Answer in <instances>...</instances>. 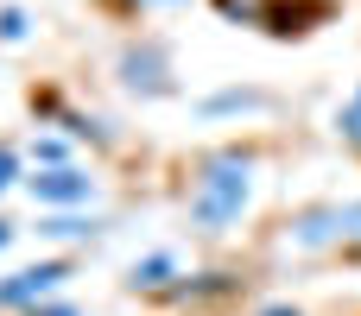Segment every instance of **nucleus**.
<instances>
[{"label":"nucleus","mask_w":361,"mask_h":316,"mask_svg":"<svg viewBox=\"0 0 361 316\" xmlns=\"http://www.w3.org/2000/svg\"><path fill=\"white\" fill-rule=\"evenodd\" d=\"M0 38H6V44L25 38V13H19V6H0Z\"/></svg>","instance_id":"obj_9"},{"label":"nucleus","mask_w":361,"mask_h":316,"mask_svg":"<svg viewBox=\"0 0 361 316\" xmlns=\"http://www.w3.org/2000/svg\"><path fill=\"white\" fill-rule=\"evenodd\" d=\"M63 285H70V260L19 266V272H6V279H0V310H38V304H51Z\"/></svg>","instance_id":"obj_3"},{"label":"nucleus","mask_w":361,"mask_h":316,"mask_svg":"<svg viewBox=\"0 0 361 316\" xmlns=\"http://www.w3.org/2000/svg\"><path fill=\"white\" fill-rule=\"evenodd\" d=\"M286 241L305 247V253H336V247L343 253H361V196L355 203H317V209L292 215Z\"/></svg>","instance_id":"obj_2"},{"label":"nucleus","mask_w":361,"mask_h":316,"mask_svg":"<svg viewBox=\"0 0 361 316\" xmlns=\"http://www.w3.org/2000/svg\"><path fill=\"white\" fill-rule=\"evenodd\" d=\"M121 82L133 89V95H165L171 89V57H165V44H127L121 51Z\"/></svg>","instance_id":"obj_5"},{"label":"nucleus","mask_w":361,"mask_h":316,"mask_svg":"<svg viewBox=\"0 0 361 316\" xmlns=\"http://www.w3.org/2000/svg\"><path fill=\"white\" fill-rule=\"evenodd\" d=\"M25 316H82V310H70V304H38V310H25Z\"/></svg>","instance_id":"obj_12"},{"label":"nucleus","mask_w":361,"mask_h":316,"mask_svg":"<svg viewBox=\"0 0 361 316\" xmlns=\"http://www.w3.org/2000/svg\"><path fill=\"white\" fill-rule=\"evenodd\" d=\"M171 279H178V260H171V253H146V260H133V272H127L133 291H171Z\"/></svg>","instance_id":"obj_6"},{"label":"nucleus","mask_w":361,"mask_h":316,"mask_svg":"<svg viewBox=\"0 0 361 316\" xmlns=\"http://www.w3.org/2000/svg\"><path fill=\"white\" fill-rule=\"evenodd\" d=\"M260 316H305V310H292V304H267Z\"/></svg>","instance_id":"obj_13"},{"label":"nucleus","mask_w":361,"mask_h":316,"mask_svg":"<svg viewBox=\"0 0 361 316\" xmlns=\"http://www.w3.org/2000/svg\"><path fill=\"white\" fill-rule=\"evenodd\" d=\"M13 184H19V158L0 146V190H13Z\"/></svg>","instance_id":"obj_11"},{"label":"nucleus","mask_w":361,"mask_h":316,"mask_svg":"<svg viewBox=\"0 0 361 316\" xmlns=\"http://www.w3.org/2000/svg\"><path fill=\"white\" fill-rule=\"evenodd\" d=\"M6 241H13V222H0V253H6Z\"/></svg>","instance_id":"obj_14"},{"label":"nucleus","mask_w":361,"mask_h":316,"mask_svg":"<svg viewBox=\"0 0 361 316\" xmlns=\"http://www.w3.org/2000/svg\"><path fill=\"white\" fill-rule=\"evenodd\" d=\"M336 133H343V139H349V146L361 152V89L349 95V101H343V114H336Z\"/></svg>","instance_id":"obj_8"},{"label":"nucleus","mask_w":361,"mask_h":316,"mask_svg":"<svg viewBox=\"0 0 361 316\" xmlns=\"http://www.w3.org/2000/svg\"><path fill=\"white\" fill-rule=\"evenodd\" d=\"M247 203H254V152H241V146L209 152L190 184V222L203 234H228L247 215Z\"/></svg>","instance_id":"obj_1"},{"label":"nucleus","mask_w":361,"mask_h":316,"mask_svg":"<svg viewBox=\"0 0 361 316\" xmlns=\"http://www.w3.org/2000/svg\"><path fill=\"white\" fill-rule=\"evenodd\" d=\"M32 152H38V165H63V152H70V146H63V139H38Z\"/></svg>","instance_id":"obj_10"},{"label":"nucleus","mask_w":361,"mask_h":316,"mask_svg":"<svg viewBox=\"0 0 361 316\" xmlns=\"http://www.w3.org/2000/svg\"><path fill=\"white\" fill-rule=\"evenodd\" d=\"M44 234L51 241H89V234H102V222L95 215H44Z\"/></svg>","instance_id":"obj_7"},{"label":"nucleus","mask_w":361,"mask_h":316,"mask_svg":"<svg viewBox=\"0 0 361 316\" xmlns=\"http://www.w3.org/2000/svg\"><path fill=\"white\" fill-rule=\"evenodd\" d=\"M25 190H32V203L38 209H82L89 196H95V177L89 171H76V165H44L38 177H25Z\"/></svg>","instance_id":"obj_4"},{"label":"nucleus","mask_w":361,"mask_h":316,"mask_svg":"<svg viewBox=\"0 0 361 316\" xmlns=\"http://www.w3.org/2000/svg\"><path fill=\"white\" fill-rule=\"evenodd\" d=\"M140 6H178V0H140Z\"/></svg>","instance_id":"obj_15"}]
</instances>
